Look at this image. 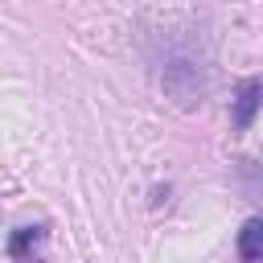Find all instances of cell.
<instances>
[{
  "label": "cell",
  "mask_w": 263,
  "mask_h": 263,
  "mask_svg": "<svg viewBox=\"0 0 263 263\" xmlns=\"http://www.w3.org/2000/svg\"><path fill=\"white\" fill-rule=\"evenodd\" d=\"M156 70H160L164 95H168L177 107L201 103V95H205V58H201L189 41H173V45L160 53Z\"/></svg>",
  "instance_id": "obj_1"
},
{
  "label": "cell",
  "mask_w": 263,
  "mask_h": 263,
  "mask_svg": "<svg viewBox=\"0 0 263 263\" xmlns=\"http://www.w3.org/2000/svg\"><path fill=\"white\" fill-rule=\"evenodd\" d=\"M259 99H263V82L259 78H242L234 99H230V127L234 132H247L255 123V111H259Z\"/></svg>",
  "instance_id": "obj_2"
},
{
  "label": "cell",
  "mask_w": 263,
  "mask_h": 263,
  "mask_svg": "<svg viewBox=\"0 0 263 263\" xmlns=\"http://www.w3.org/2000/svg\"><path fill=\"white\" fill-rule=\"evenodd\" d=\"M238 259L242 263H259L263 259V218L259 214H251L242 222V230H238Z\"/></svg>",
  "instance_id": "obj_3"
},
{
  "label": "cell",
  "mask_w": 263,
  "mask_h": 263,
  "mask_svg": "<svg viewBox=\"0 0 263 263\" xmlns=\"http://www.w3.org/2000/svg\"><path fill=\"white\" fill-rule=\"evenodd\" d=\"M45 238V226H21V230H12V238H8V255L16 259V263H33V247Z\"/></svg>",
  "instance_id": "obj_4"
}]
</instances>
